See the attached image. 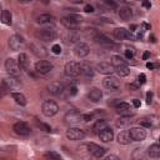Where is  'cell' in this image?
<instances>
[{
    "mask_svg": "<svg viewBox=\"0 0 160 160\" xmlns=\"http://www.w3.org/2000/svg\"><path fill=\"white\" fill-rule=\"evenodd\" d=\"M35 36L39 40H42V41H51L54 39H56L58 34H56L54 28H42V29H39L35 32Z\"/></svg>",
    "mask_w": 160,
    "mask_h": 160,
    "instance_id": "6da1fadb",
    "label": "cell"
},
{
    "mask_svg": "<svg viewBox=\"0 0 160 160\" xmlns=\"http://www.w3.org/2000/svg\"><path fill=\"white\" fill-rule=\"evenodd\" d=\"M41 111L45 116L51 118L59 112V105L54 100H45L41 105Z\"/></svg>",
    "mask_w": 160,
    "mask_h": 160,
    "instance_id": "7a4b0ae2",
    "label": "cell"
},
{
    "mask_svg": "<svg viewBox=\"0 0 160 160\" xmlns=\"http://www.w3.org/2000/svg\"><path fill=\"white\" fill-rule=\"evenodd\" d=\"M81 21H82V18H81L80 15H78V14H70V15L64 16V18L61 19V24H62L66 29H70V30L75 29Z\"/></svg>",
    "mask_w": 160,
    "mask_h": 160,
    "instance_id": "3957f363",
    "label": "cell"
},
{
    "mask_svg": "<svg viewBox=\"0 0 160 160\" xmlns=\"http://www.w3.org/2000/svg\"><path fill=\"white\" fill-rule=\"evenodd\" d=\"M64 72L69 78H76L81 74V65L78 61H69L65 64Z\"/></svg>",
    "mask_w": 160,
    "mask_h": 160,
    "instance_id": "277c9868",
    "label": "cell"
},
{
    "mask_svg": "<svg viewBox=\"0 0 160 160\" xmlns=\"http://www.w3.org/2000/svg\"><path fill=\"white\" fill-rule=\"evenodd\" d=\"M9 46L12 51H19V50H22L24 46H25V41H24V38L19 34H14L10 36L9 39Z\"/></svg>",
    "mask_w": 160,
    "mask_h": 160,
    "instance_id": "5b68a950",
    "label": "cell"
},
{
    "mask_svg": "<svg viewBox=\"0 0 160 160\" xmlns=\"http://www.w3.org/2000/svg\"><path fill=\"white\" fill-rule=\"evenodd\" d=\"M66 138L69 140H72V141H76V140H81L85 138V132L84 130L79 129V128H69L65 132Z\"/></svg>",
    "mask_w": 160,
    "mask_h": 160,
    "instance_id": "8992f818",
    "label": "cell"
},
{
    "mask_svg": "<svg viewBox=\"0 0 160 160\" xmlns=\"http://www.w3.org/2000/svg\"><path fill=\"white\" fill-rule=\"evenodd\" d=\"M5 70H6L10 75H12V76L18 75V74H19V71H20L19 62H18L15 59H12V58L6 59V60H5Z\"/></svg>",
    "mask_w": 160,
    "mask_h": 160,
    "instance_id": "52a82bcc",
    "label": "cell"
},
{
    "mask_svg": "<svg viewBox=\"0 0 160 160\" xmlns=\"http://www.w3.org/2000/svg\"><path fill=\"white\" fill-rule=\"evenodd\" d=\"M82 115H84V114H80V112L76 111V110H70V111H68V112L65 114L64 120H65V122H68V124H78V122H80V121H82Z\"/></svg>",
    "mask_w": 160,
    "mask_h": 160,
    "instance_id": "ba28073f",
    "label": "cell"
},
{
    "mask_svg": "<svg viewBox=\"0 0 160 160\" xmlns=\"http://www.w3.org/2000/svg\"><path fill=\"white\" fill-rule=\"evenodd\" d=\"M142 128H156L160 125V118L158 116H145L139 120Z\"/></svg>",
    "mask_w": 160,
    "mask_h": 160,
    "instance_id": "9c48e42d",
    "label": "cell"
},
{
    "mask_svg": "<svg viewBox=\"0 0 160 160\" xmlns=\"http://www.w3.org/2000/svg\"><path fill=\"white\" fill-rule=\"evenodd\" d=\"M88 149H89V152L94 158H96V159L104 156V154L106 152V149L105 148H102V146H100V145H98L95 142H89L88 144Z\"/></svg>",
    "mask_w": 160,
    "mask_h": 160,
    "instance_id": "30bf717a",
    "label": "cell"
},
{
    "mask_svg": "<svg viewBox=\"0 0 160 160\" xmlns=\"http://www.w3.org/2000/svg\"><path fill=\"white\" fill-rule=\"evenodd\" d=\"M74 52H75V55H76L78 58H85V56L89 55L90 48H89L88 44L80 41V42H78V44L74 46Z\"/></svg>",
    "mask_w": 160,
    "mask_h": 160,
    "instance_id": "8fae6325",
    "label": "cell"
},
{
    "mask_svg": "<svg viewBox=\"0 0 160 160\" xmlns=\"http://www.w3.org/2000/svg\"><path fill=\"white\" fill-rule=\"evenodd\" d=\"M52 64L50 61H46V60H39L36 64H35V70L39 72V74H48L52 70Z\"/></svg>",
    "mask_w": 160,
    "mask_h": 160,
    "instance_id": "7c38bea8",
    "label": "cell"
},
{
    "mask_svg": "<svg viewBox=\"0 0 160 160\" xmlns=\"http://www.w3.org/2000/svg\"><path fill=\"white\" fill-rule=\"evenodd\" d=\"M129 132L132 141H142L146 138V131L144 130V128H131Z\"/></svg>",
    "mask_w": 160,
    "mask_h": 160,
    "instance_id": "4fadbf2b",
    "label": "cell"
},
{
    "mask_svg": "<svg viewBox=\"0 0 160 160\" xmlns=\"http://www.w3.org/2000/svg\"><path fill=\"white\" fill-rule=\"evenodd\" d=\"M102 85L109 89V90H118L120 88V81L115 78V76H106L104 80H102Z\"/></svg>",
    "mask_w": 160,
    "mask_h": 160,
    "instance_id": "5bb4252c",
    "label": "cell"
},
{
    "mask_svg": "<svg viewBox=\"0 0 160 160\" xmlns=\"http://www.w3.org/2000/svg\"><path fill=\"white\" fill-rule=\"evenodd\" d=\"M14 131L18 134V135H20V136H28L29 134H30V128L28 126V124L26 122H24V121H19V122H16V124H14Z\"/></svg>",
    "mask_w": 160,
    "mask_h": 160,
    "instance_id": "9a60e30c",
    "label": "cell"
},
{
    "mask_svg": "<svg viewBox=\"0 0 160 160\" xmlns=\"http://www.w3.org/2000/svg\"><path fill=\"white\" fill-rule=\"evenodd\" d=\"M30 49H31V51L38 56V58H44V56H46V50H45V48L39 42V41H34V42H31L30 44Z\"/></svg>",
    "mask_w": 160,
    "mask_h": 160,
    "instance_id": "2e32d148",
    "label": "cell"
},
{
    "mask_svg": "<svg viewBox=\"0 0 160 160\" xmlns=\"http://www.w3.org/2000/svg\"><path fill=\"white\" fill-rule=\"evenodd\" d=\"M96 69L100 74H104V75H110L112 71H115V68L112 66V64L108 61H101L100 64H98Z\"/></svg>",
    "mask_w": 160,
    "mask_h": 160,
    "instance_id": "e0dca14e",
    "label": "cell"
},
{
    "mask_svg": "<svg viewBox=\"0 0 160 160\" xmlns=\"http://www.w3.org/2000/svg\"><path fill=\"white\" fill-rule=\"evenodd\" d=\"M48 89H49V91L52 95H61L64 92V90H65L64 85L60 81H52V82H50L48 85Z\"/></svg>",
    "mask_w": 160,
    "mask_h": 160,
    "instance_id": "ac0fdd59",
    "label": "cell"
},
{
    "mask_svg": "<svg viewBox=\"0 0 160 160\" xmlns=\"http://www.w3.org/2000/svg\"><path fill=\"white\" fill-rule=\"evenodd\" d=\"M116 111H118V114H120V115H122V116H132L134 115V112L131 111V108H130V105L128 104V102H124V101H121L118 106H116Z\"/></svg>",
    "mask_w": 160,
    "mask_h": 160,
    "instance_id": "d6986e66",
    "label": "cell"
},
{
    "mask_svg": "<svg viewBox=\"0 0 160 160\" xmlns=\"http://www.w3.org/2000/svg\"><path fill=\"white\" fill-rule=\"evenodd\" d=\"M88 98H89L90 101L98 102V101H100L101 98H102V91H101L99 88H91L90 91L88 92Z\"/></svg>",
    "mask_w": 160,
    "mask_h": 160,
    "instance_id": "ffe728a7",
    "label": "cell"
},
{
    "mask_svg": "<svg viewBox=\"0 0 160 160\" xmlns=\"http://www.w3.org/2000/svg\"><path fill=\"white\" fill-rule=\"evenodd\" d=\"M18 62H19V66H20L21 70H24V71H28L29 70V68H30V60H29V58H28L26 54H24V52L19 54Z\"/></svg>",
    "mask_w": 160,
    "mask_h": 160,
    "instance_id": "44dd1931",
    "label": "cell"
},
{
    "mask_svg": "<svg viewBox=\"0 0 160 160\" xmlns=\"http://www.w3.org/2000/svg\"><path fill=\"white\" fill-rule=\"evenodd\" d=\"M116 139H118V142L121 144V145H128V144H130V142L132 141L129 130H122V131H120Z\"/></svg>",
    "mask_w": 160,
    "mask_h": 160,
    "instance_id": "7402d4cb",
    "label": "cell"
},
{
    "mask_svg": "<svg viewBox=\"0 0 160 160\" xmlns=\"http://www.w3.org/2000/svg\"><path fill=\"white\" fill-rule=\"evenodd\" d=\"M94 40L96 41V42H99L100 45H104V46H112V42L110 41V39L106 36V35H104V34H101V32H96L95 34V36H94Z\"/></svg>",
    "mask_w": 160,
    "mask_h": 160,
    "instance_id": "603a6c76",
    "label": "cell"
},
{
    "mask_svg": "<svg viewBox=\"0 0 160 160\" xmlns=\"http://www.w3.org/2000/svg\"><path fill=\"white\" fill-rule=\"evenodd\" d=\"M99 138H100V140L104 141V142H110V141L114 139V131L108 126L106 129H104V130L99 134Z\"/></svg>",
    "mask_w": 160,
    "mask_h": 160,
    "instance_id": "cb8c5ba5",
    "label": "cell"
},
{
    "mask_svg": "<svg viewBox=\"0 0 160 160\" xmlns=\"http://www.w3.org/2000/svg\"><path fill=\"white\" fill-rule=\"evenodd\" d=\"M114 36H115L118 40H125V39H129L130 31L126 30L125 28H116V29L114 30Z\"/></svg>",
    "mask_w": 160,
    "mask_h": 160,
    "instance_id": "d4e9b609",
    "label": "cell"
},
{
    "mask_svg": "<svg viewBox=\"0 0 160 160\" xmlns=\"http://www.w3.org/2000/svg\"><path fill=\"white\" fill-rule=\"evenodd\" d=\"M119 16H120L121 20L128 21V20H130L132 18V11H131V9L129 6H122L119 10Z\"/></svg>",
    "mask_w": 160,
    "mask_h": 160,
    "instance_id": "484cf974",
    "label": "cell"
},
{
    "mask_svg": "<svg viewBox=\"0 0 160 160\" xmlns=\"http://www.w3.org/2000/svg\"><path fill=\"white\" fill-rule=\"evenodd\" d=\"M148 155L150 158H160V144H151L148 149Z\"/></svg>",
    "mask_w": 160,
    "mask_h": 160,
    "instance_id": "4316f807",
    "label": "cell"
},
{
    "mask_svg": "<svg viewBox=\"0 0 160 160\" xmlns=\"http://www.w3.org/2000/svg\"><path fill=\"white\" fill-rule=\"evenodd\" d=\"M106 128H108V121L100 119V120H98V121L92 125V131H94L95 134H100V132H101L104 129H106Z\"/></svg>",
    "mask_w": 160,
    "mask_h": 160,
    "instance_id": "83f0119b",
    "label": "cell"
},
{
    "mask_svg": "<svg viewBox=\"0 0 160 160\" xmlns=\"http://www.w3.org/2000/svg\"><path fill=\"white\" fill-rule=\"evenodd\" d=\"M148 156H149L148 152H145V150H142V149H135L131 154L132 160H146Z\"/></svg>",
    "mask_w": 160,
    "mask_h": 160,
    "instance_id": "f1b7e54d",
    "label": "cell"
},
{
    "mask_svg": "<svg viewBox=\"0 0 160 160\" xmlns=\"http://www.w3.org/2000/svg\"><path fill=\"white\" fill-rule=\"evenodd\" d=\"M54 20H55V18L50 14H41L36 18V21L39 24H50V22H54Z\"/></svg>",
    "mask_w": 160,
    "mask_h": 160,
    "instance_id": "f546056e",
    "label": "cell"
},
{
    "mask_svg": "<svg viewBox=\"0 0 160 160\" xmlns=\"http://www.w3.org/2000/svg\"><path fill=\"white\" fill-rule=\"evenodd\" d=\"M11 98L15 100V102L16 104H19V105H21V106H25L26 105V98L24 96V94H21V92H11Z\"/></svg>",
    "mask_w": 160,
    "mask_h": 160,
    "instance_id": "4dcf8cb0",
    "label": "cell"
},
{
    "mask_svg": "<svg viewBox=\"0 0 160 160\" xmlns=\"http://www.w3.org/2000/svg\"><path fill=\"white\" fill-rule=\"evenodd\" d=\"M111 64H112L114 68H119V66L128 65L126 60H124L120 55H112V56H111Z\"/></svg>",
    "mask_w": 160,
    "mask_h": 160,
    "instance_id": "1f68e13d",
    "label": "cell"
},
{
    "mask_svg": "<svg viewBox=\"0 0 160 160\" xmlns=\"http://www.w3.org/2000/svg\"><path fill=\"white\" fill-rule=\"evenodd\" d=\"M81 74L88 79L94 76V71H92V69L89 64H81Z\"/></svg>",
    "mask_w": 160,
    "mask_h": 160,
    "instance_id": "d6a6232c",
    "label": "cell"
},
{
    "mask_svg": "<svg viewBox=\"0 0 160 160\" xmlns=\"http://www.w3.org/2000/svg\"><path fill=\"white\" fill-rule=\"evenodd\" d=\"M4 81L6 82V85H8L9 89H15V88H19L21 85V82L19 81V79H16L15 76L14 78H10L8 80H4Z\"/></svg>",
    "mask_w": 160,
    "mask_h": 160,
    "instance_id": "836d02e7",
    "label": "cell"
},
{
    "mask_svg": "<svg viewBox=\"0 0 160 160\" xmlns=\"http://www.w3.org/2000/svg\"><path fill=\"white\" fill-rule=\"evenodd\" d=\"M1 21L5 25H11V12L9 10H2L1 11Z\"/></svg>",
    "mask_w": 160,
    "mask_h": 160,
    "instance_id": "e575fe53",
    "label": "cell"
},
{
    "mask_svg": "<svg viewBox=\"0 0 160 160\" xmlns=\"http://www.w3.org/2000/svg\"><path fill=\"white\" fill-rule=\"evenodd\" d=\"M115 71L118 72L119 76L124 78V76H128L130 74V69L128 65H124V66H119V68H115Z\"/></svg>",
    "mask_w": 160,
    "mask_h": 160,
    "instance_id": "d590c367",
    "label": "cell"
},
{
    "mask_svg": "<svg viewBox=\"0 0 160 160\" xmlns=\"http://www.w3.org/2000/svg\"><path fill=\"white\" fill-rule=\"evenodd\" d=\"M44 158H45V160H62V158L58 152H55V151H48V152H45L44 154Z\"/></svg>",
    "mask_w": 160,
    "mask_h": 160,
    "instance_id": "8d00e7d4",
    "label": "cell"
},
{
    "mask_svg": "<svg viewBox=\"0 0 160 160\" xmlns=\"http://www.w3.org/2000/svg\"><path fill=\"white\" fill-rule=\"evenodd\" d=\"M64 92L66 94V96H75L78 94V88L75 85H69L65 88Z\"/></svg>",
    "mask_w": 160,
    "mask_h": 160,
    "instance_id": "74e56055",
    "label": "cell"
},
{
    "mask_svg": "<svg viewBox=\"0 0 160 160\" xmlns=\"http://www.w3.org/2000/svg\"><path fill=\"white\" fill-rule=\"evenodd\" d=\"M134 55H135L134 48H126V50H125V56H126V59H132Z\"/></svg>",
    "mask_w": 160,
    "mask_h": 160,
    "instance_id": "f35d334b",
    "label": "cell"
},
{
    "mask_svg": "<svg viewBox=\"0 0 160 160\" xmlns=\"http://www.w3.org/2000/svg\"><path fill=\"white\" fill-rule=\"evenodd\" d=\"M36 125H38L41 130H44V131H46V132H50V131H51V128H50L48 124H45V122H39V121H36Z\"/></svg>",
    "mask_w": 160,
    "mask_h": 160,
    "instance_id": "ab89813d",
    "label": "cell"
},
{
    "mask_svg": "<svg viewBox=\"0 0 160 160\" xmlns=\"http://www.w3.org/2000/svg\"><path fill=\"white\" fill-rule=\"evenodd\" d=\"M131 121H132V120H130V118H129V116H124V118H121V119H120V121H118V125H119V126H120V125H121V126H124V125L130 124Z\"/></svg>",
    "mask_w": 160,
    "mask_h": 160,
    "instance_id": "60d3db41",
    "label": "cell"
},
{
    "mask_svg": "<svg viewBox=\"0 0 160 160\" xmlns=\"http://www.w3.org/2000/svg\"><path fill=\"white\" fill-rule=\"evenodd\" d=\"M51 51H52L54 54H56V55H58V54H60V52H61V46H60L59 44H54V45H52V48H51Z\"/></svg>",
    "mask_w": 160,
    "mask_h": 160,
    "instance_id": "b9f144b4",
    "label": "cell"
},
{
    "mask_svg": "<svg viewBox=\"0 0 160 160\" xmlns=\"http://www.w3.org/2000/svg\"><path fill=\"white\" fill-rule=\"evenodd\" d=\"M129 88H130L131 90H138V89L140 88V82H139V81H134V82H131V84L129 85Z\"/></svg>",
    "mask_w": 160,
    "mask_h": 160,
    "instance_id": "7bdbcfd3",
    "label": "cell"
},
{
    "mask_svg": "<svg viewBox=\"0 0 160 160\" xmlns=\"http://www.w3.org/2000/svg\"><path fill=\"white\" fill-rule=\"evenodd\" d=\"M92 118H94V114H84L82 121H90V120H92Z\"/></svg>",
    "mask_w": 160,
    "mask_h": 160,
    "instance_id": "ee69618b",
    "label": "cell"
},
{
    "mask_svg": "<svg viewBox=\"0 0 160 160\" xmlns=\"http://www.w3.org/2000/svg\"><path fill=\"white\" fill-rule=\"evenodd\" d=\"M160 65L159 64H152V62H146V68L149 69V70H154V69H156V68H159Z\"/></svg>",
    "mask_w": 160,
    "mask_h": 160,
    "instance_id": "f6af8a7d",
    "label": "cell"
},
{
    "mask_svg": "<svg viewBox=\"0 0 160 160\" xmlns=\"http://www.w3.org/2000/svg\"><path fill=\"white\" fill-rule=\"evenodd\" d=\"M138 79H139L138 81H139L140 84H145V82H146V75H145V74H142V72L139 75V78H138Z\"/></svg>",
    "mask_w": 160,
    "mask_h": 160,
    "instance_id": "bcb514c9",
    "label": "cell"
},
{
    "mask_svg": "<svg viewBox=\"0 0 160 160\" xmlns=\"http://www.w3.org/2000/svg\"><path fill=\"white\" fill-rule=\"evenodd\" d=\"M152 91H148L146 92V104H150L152 101Z\"/></svg>",
    "mask_w": 160,
    "mask_h": 160,
    "instance_id": "7dc6e473",
    "label": "cell"
},
{
    "mask_svg": "<svg viewBox=\"0 0 160 160\" xmlns=\"http://www.w3.org/2000/svg\"><path fill=\"white\" fill-rule=\"evenodd\" d=\"M84 11H85V12H94V6L88 4V5L84 6Z\"/></svg>",
    "mask_w": 160,
    "mask_h": 160,
    "instance_id": "c3c4849f",
    "label": "cell"
},
{
    "mask_svg": "<svg viewBox=\"0 0 160 160\" xmlns=\"http://www.w3.org/2000/svg\"><path fill=\"white\" fill-rule=\"evenodd\" d=\"M132 105H134V108H140V105H141V102H140V100H138V99H134L132 100Z\"/></svg>",
    "mask_w": 160,
    "mask_h": 160,
    "instance_id": "681fc988",
    "label": "cell"
},
{
    "mask_svg": "<svg viewBox=\"0 0 160 160\" xmlns=\"http://www.w3.org/2000/svg\"><path fill=\"white\" fill-rule=\"evenodd\" d=\"M104 160H119V158L116 155H108Z\"/></svg>",
    "mask_w": 160,
    "mask_h": 160,
    "instance_id": "f907efd6",
    "label": "cell"
},
{
    "mask_svg": "<svg viewBox=\"0 0 160 160\" xmlns=\"http://www.w3.org/2000/svg\"><path fill=\"white\" fill-rule=\"evenodd\" d=\"M144 8H146V9H150L151 8V2L150 1H142V4H141Z\"/></svg>",
    "mask_w": 160,
    "mask_h": 160,
    "instance_id": "816d5d0a",
    "label": "cell"
},
{
    "mask_svg": "<svg viewBox=\"0 0 160 160\" xmlns=\"http://www.w3.org/2000/svg\"><path fill=\"white\" fill-rule=\"evenodd\" d=\"M141 26H142L145 30H150V29H151V25H150V24H148V22H142V24H141Z\"/></svg>",
    "mask_w": 160,
    "mask_h": 160,
    "instance_id": "f5cc1de1",
    "label": "cell"
},
{
    "mask_svg": "<svg viewBox=\"0 0 160 160\" xmlns=\"http://www.w3.org/2000/svg\"><path fill=\"white\" fill-rule=\"evenodd\" d=\"M149 58H150V52H149V51H145V52L142 54V59H144V60H148Z\"/></svg>",
    "mask_w": 160,
    "mask_h": 160,
    "instance_id": "db71d44e",
    "label": "cell"
},
{
    "mask_svg": "<svg viewBox=\"0 0 160 160\" xmlns=\"http://www.w3.org/2000/svg\"><path fill=\"white\" fill-rule=\"evenodd\" d=\"M159 141H160V138H159Z\"/></svg>",
    "mask_w": 160,
    "mask_h": 160,
    "instance_id": "11a10c76",
    "label": "cell"
}]
</instances>
